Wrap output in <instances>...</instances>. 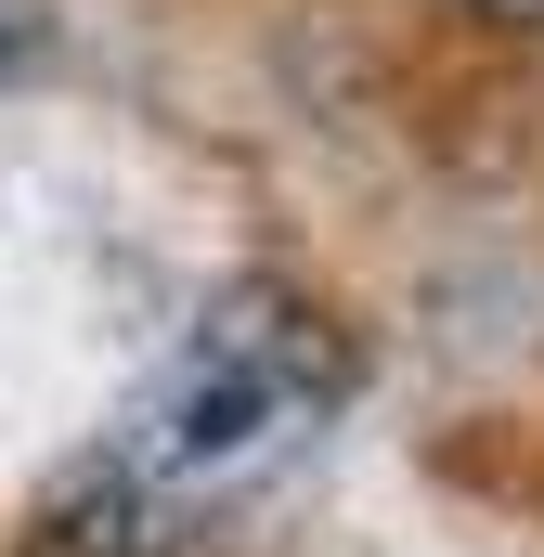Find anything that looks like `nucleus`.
<instances>
[{
    "mask_svg": "<svg viewBox=\"0 0 544 557\" xmlns=\"http://www.w3.org/2000/svg\"><path fill=\"white\" fill-rule=\"evenodd\" d=\"M350 376H363V350H350L337 311H311L298 285H221L195 311L182 363L143 389V416L78 467L118 519L104 545L143 557V532H182L195 493H234L247 467H272L298 428H324L350 403Z\"/></svg>",
    "mask_w": 544,
    "mask_h": 557,
    "instance_id": "1",
    "label": "nucleus"
},
{
    "mask_svg": "<svg viewBox=\"0 0 544 557\" xmlns=\"http://www.w3.org/2000/svg\"><path fill=\"white\" fill-rule=\"evenodd\" d=\"M467 13H493V26H544V0H467Z\"/></svg>",
    "mask_w": 544,
    "mask_h": 557,
    "instance_id": "3",
    "label": "nucleus"
},
{
    "mask_svg": "<svg viewBox=\"0 0 544 557\" xmlns=\"http://www.w3.org/2000/svg\"><path fill=\"white\" fill-rule=\"evenodd\" d=\"M52 65V0H0V91H26Z\"/></svg>",
    "mask_w": 544,
    "mask_h": 557,
    "instance_id": "2",
    "label": "nucleus"
}]
</instances>
